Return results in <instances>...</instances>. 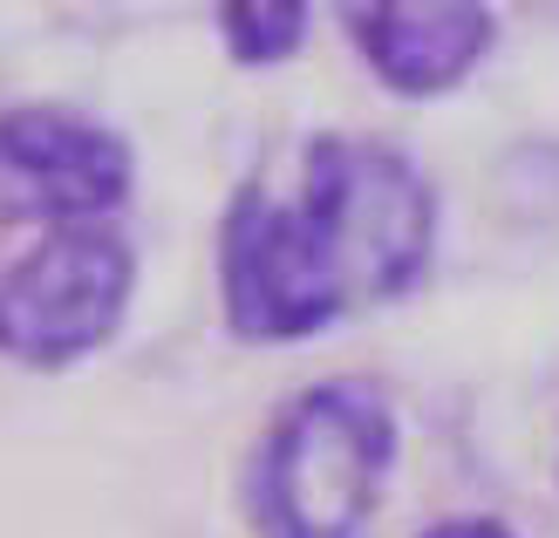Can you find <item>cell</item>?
Returning <instances> with one entry per match:
<instances>
[{
    "label": "cell",
    "mask_w": 559,
    "mask_h": 538,
    "mask_svg": "<svg viewBox=\"0 0 559 538\" xmlns=\"http://www.w3.org/2000/svg\"><path fill=\"white\" fill-rule=\"evenodd\" d=\"M136 239L117 218L35 232L0 266V361L69 375L123 334L136 307Z\"/></svg>",
    "instance_id": "277c9868"
},
{
    "label": "cell",
    "mask_w": 559,
    "mask_h": 538,
    "mask_svg": "<svg viewBox=\"0 0 559 538\" xmlns=\"http://www.w3.org/2000/svg\"><path fill=\"white\" fill-rule=\"evenodd\" d=\"M136 198V144L75 103H0V232L96 225Z\"/></svg>",
    "instance_id": "5b68a950"
},
{
    "label": "cell",
    "mask_w": 559,
    "mask_h": 538,
    "mask_svg": "<svg viewBox=\"0 0 559 538\" xmlns=\"http://www.w3.org/2000/svg\"><path fill=\"white\" fill-rule=\"evenodd\" d=\"M396 450L403 422L382 382H300L239 457V518L253 538H355L389 491Z\"/></svg>",
    "instance_id": "6da1fadb"
},
{
    "label": "cell",
    "mask_w": 559,
    "mask_h": 538,
    "mask_svg": "<svg viewBox=\"0 0 559 538\" xmlns=\"http://www.w3.org/2000/svg\"><path fill=\"white\" fill-rule=\"evenodd\" d=\"M233 69H287L314 35V0H212Z\"/></svg>",
    "instance_id": "52a82bcc"
},
{
    "label": "cell",
    "mask_w": 559,
    "mask_h": 538,
    "mask_svg": "<svg viewBox=\"0 0 559 538\" xmlns=\"http://www.w3.org/2000/svg\"><path fill=\"white\" fill-rule=\"evenodd\" d=\"M416 538H525V531H512L506 518H485V512H457V518H437V525H424Z\"/></svg>",
    "instance_id": "ba28073f"
},
{
    "label": "cell",
    "mask_w": 559,
    "mask_h": 538,
    "mask_svg": "<svg viewBox=\"0 0 559 538\" xmlns=\"http://www.w3.org/2000/svg\"><path fill=\"white\" fill-rule=\"evenodd\" d=\"M212 279H218V321L246 348H300L361 314L321 218L260 178H246L218 212Z\"/></svg>",
    "instance_id": "3957f363"
},
{
    "label": "cell",
    "mask_w": 559,
    "mask_h": 538,
    "mask_svg": "<svg viewBox=\"0 0 559 538\" xmlns=\"http://www.w3.org/2000/svg\"><path fill=\"white\" fill-rule=\"evenodd\" d=\"M334 27L355 62L403 103L457 96L498 48L491 0H334Z\"/></svg>",
    "instance_id": "8992f818"
},
{
    "label": "cell",
    "mask_w": 559,
    "mask_h": 538,
    "mask_svg": "<svg viewBox=\"0 0 559 538\" xmlns=\"http://www.w3.org/2000/svg\"><path fill=\"white\" fill-rule=\"evenodd\" d=\"M294 198L321 218V232L342 252L361 314L424 287L443 232V198L409 151L355 130H321L300 144Z\"/></svg>",
    "instance_id": "7a4b0ae2"
}]
</instances>
